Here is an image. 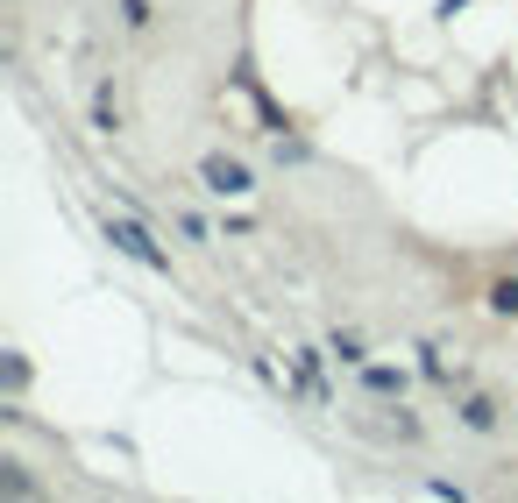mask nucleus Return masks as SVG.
<instances>
[{"instance_id": "obj_1", "label": "nucleus", "mask_w": 518, "mask_h": 503, "mask_svg": "<svg viewBox=\"0 0 518 503\" xmlns=\"http://www.w3.org/2000/svg\"><path fill=\"white\" fill-rule=\"evenodd\" d=\"M107 241L121 248L128 263H142V270H150V277H171V256H164V248H157V234L142 227V220H114V213H107Z\"/></svg>"}, {"instance_id": "obj_2", "label": "nucleus", "mask_w": 518, "mask_h": 503, "mask_svg": "<svg viewBox=\"0 0 518 503\" xmlns=\"http://www.w3.org/2000/svg\"><path fill=\"white\" fill-rule=\"evenodd\" d=\"M199 185H206L213 199H249V192H256V171H249V163H235V156H206V163H199Z\"/></svg>"}, {"instance_id": "obj_3", "label": "nucleus", "mask_w": 518, "mask_h": 503, "mask_svg": "<svg viewBox=\"0 0 518 503\" xmlns=\"http://www.w3.org/2000/svg\"><path fill=\"white\" fill-rule=\"evenodd\" d=\"M291 369H299V390H306L313 404H327V376H320V355H313V348L291 355Z\"/></svg>"}, {"instance_id": "obj_4", "label": "nucleus", "mask_w": 518, "mask_h": 503, "mask_svg": "<svg viewBox=\"0 0 518 503\" xmlns=\"http://www.w3.org/2000/svg\"><path fill=\"white\" fill-rule=\"evenodd\" d=\"M462 426H469V433H490V426H497V404H490V397H462Z\"/></svg>"}, {"instance_id": "obj_5", "label": "nucleus", "mask_w": 518, "mask_h": 503, "mask_svg": "<svg viewBox=\"0 0 518 503\" xmlns=\"http://www.w3.org/2000/svg\"><path fill=\"white\" fill-rule=\"evenodd\" d=\"M362 383L377 390V397H398V390H405V369H377V362H362Z\"/></svg>"}, {"instance_id": "obj_6", "label": "nucleus", "mask_w": 518, "mask_h": 503, "mask_svg": "<svg viewBox=\"0 0 518 503\" xmlns=\"http://www.w3.org/2000/svg\"><path fill=\"white\" fill-rule=\"evenodd\" d=\"M121 128V107H114V86H100V100H93V135H114Z\"/></svg>"}, {"instance_id": "obj_7", "label": "nucleus", "mask_w": 518, "mask_h": 503, "mask_svg": "<svg viewBox=\"0 0 518 503\" xmlns=\"http://www.w3.org/2000/svg\"><path fill=\"white\" fill-rule=\"evenodd\" d=\"M327 348H334V362H348V369H362V362H369V348L355 341V333H341V326H334V341H327Z\"/></svg>"}, {"instance_id": "obj_8", "label": "nucleus", "mask_w": 518, "mask_h": 503, "mask_svg": "<svg viewBox=\"0 0 518 503\" xmlns=\"http://www.w3.org/2000/svg\"><path fill=\"white\" fill-rule=\"evenodd\" d=\"M490 312H518V277H504V284H490Z\"/></svg>"}, {"instance_id": "obj_9", "label": "nucleus", "mask_w": 518, "mask_h": 503, "mask_svg": "<svg viewBox=\"0 0 518 503\" xmlns=\"http://www.w3.org/2000/svg\"><path fill=\"white\" fill-rule=\"evenodd\" d=\"M121 22H128V29H150L157 15H150V0H121Z\"/></svg>"}, {"instance_id": "obj_10", "label": "nucleus", "mask_w": 518, "mask_h": 503, "mask_svg": "<svg viewBox=\"0 0 518 503\" xmlns=\"http://www.w3.org/2000/svg\"><path fill=\"white\" fill-rule=\"evenodd\" d=\"M178 227H185V241H213V227H206L199 213H178Z\"/></svg>"}]
</instances>
